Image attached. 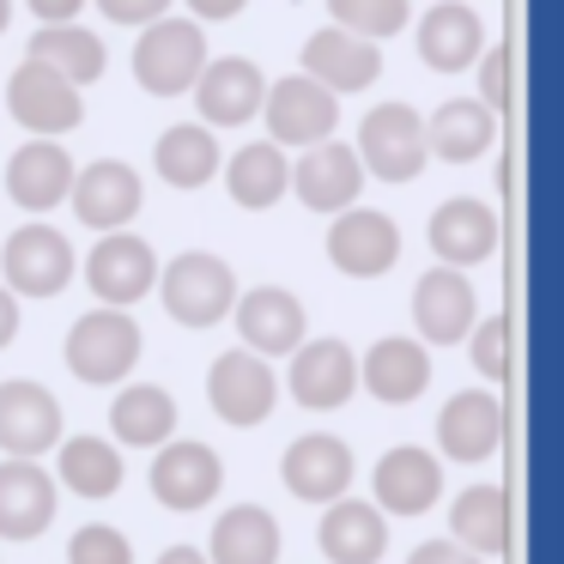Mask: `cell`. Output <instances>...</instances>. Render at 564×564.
<instances>
[{"label": "cell", "mask_w": 564, "mask_h": 564, "mask_svg": "<svg viewBox=\"0 0 564 564\" xmlns=\"http://www.w3.org/2000/svg\"><path fill=\"white\" fill-rule=\"evenodd\" d=\"M200 67H207V31L195 25V19H152V25H140V43H134V79L152 91V98H176V91H188L200 79Z\"/></svg>", "instance_id": "1"}, {"label": "cell", "mask_w": 564, "mask_h": 564, "mask_svg": "<svg viewBox=\"0 0 564 564\" xmlns=\"http://www.w3.org/2000/svg\"><path fill=\"white\" fill-rule=\"evenodd\" d=\"M159 292H164V310H171L183 328H213V322L237 304V273H231V261L213 256V249H183L176 261L159 268Z\"/></svg>", "instance_id": "2"}, {"label": "cell", "mask_w": 564, "mask_h": 564, "mask_svg": "<svg viewBox=\"0 0 564 564\" xmlns=\"http://www.w3.org/2000/svg\"><path fill=\"white\" fill-rule=\"evenodd\" d=\"M140 322L134 310H86V316L67 328V370L79 382H122L140 365Z\"/></svg>", "instance_id": "3"}, {"label": "cell", "mask_w": 564, "mask_h": 564, "mask_svg": "<svg viewBox=\"0 0 564 564\" xmlns=\"http://www.w3.org/2000/svg\"><path fill=\"white\" fill-rule=\"evenodd\" d=\"M358 171L382 176V183H413L425 171V122L413 104H370L358 122Z\"/></svg>", "instance_id": "4"}, {"label": "cell", "mask_w": 564, "mask_h": 564, "mask_svg": "<svg viewBox=\"0 0 564 564\" xmlns=\"http://www.w3.org/2000/svg\"><path fill=\"white\" fill-rule=\"evenodd\" d=\"M86 285L104 297V310H134L159 285V249L134 231H104L86 256Z\"/></svg>", "instance_id": "5"}, {"label": "cell", "mask_w": 564, "mask_h": 564, "mask_svg": "<svg viewBox=\"0 0 564 564\" xmlns=\"http://www.w3.org/2000/svg\"><path fill=\"white\" fill-rule=\"evenodd\" d=\"M261 116H268L273 147H322V140H334L340 98L322 91L316 79H304V74H285V79H273V91L261 98Z\"/></svg>", "instance_id": "6"}, {"label": "cell", "mask_w": 564, "mask_h": 564, "mask_svg": "<svg viewBox=\"0 0 564 564\" xmlns=\"http://www.w3.org/2000/svg\"><path fill=\"white\" fill-rule=\"evenodd\" d=\"M7 110L31 128V140H55V134H67V128L86 122L79 91L67 86L62 74H50L43 62H31V55L13 67V79H7Z\"/></svg>", "instance_id": "7"}, {"label": "cell", "mask_w": 564, "mask_h": 564, "mask_svg": "<svg viewBox=\"0 0 564 564\" xmlns=\"http://www.w3.org/2000/svg\"><path fill=\"white\" fill-rule=\"evenodd\" d=\"M55 443H62V401L31 377H7L0 382V449L13 462H37Z\"/></svg>", "instance_id": "8"}, {"label": "cell", "mask_w": 564, "mask_h": 564, "mask_svg": "<svg viewBox=\"0 0 564 564\" xmlns=\"http://www.w3.org/2000/svg\"><path fill=\"white\" fill-rule=\"evenodd\" d=\"M0 261H7V292H25V297H55L74 280V243L43 219L19 225L0 249Z\"/></svg>", "instance_id": "9"}, {"label": "cell", "mask_w": 564, "mask_h": 564, "mask_svg": "<svg viewBox=\"0 0 564 564\" xmlns=\"http://www.w3.org/2000/svg\"><path fill=\"white\" fill-rule=\"evenodd\" d=\"M273 394H280V382H273L268 358L243 352V346H231V352L213 358L207 401H213V413H219L225 425H261V419L273 413Z\"/></svg>", "instance_id": "10"}, {"label": "cell", "mask_w": 564, "mask_h": 564, "mask_svg": "<svg viewBox=\"0 0 564 564\" xmlns=\"http://www.w3.org/2000/svg\"><path fill=\"white\" fill-rule=\"evenodd\" d=\"M394 256H401V225L382 207H346L334 213L328 225V261L352 280H370V273H389Z\"/></svg>", "instance_id": "11"}, {"label": "cell", "mask_w": 564, "mask_h": 564, "mask_svg": "<svg viewBox=\"0 0 564 564\" xmlns=\"http://www.w3.org/2000/svg\"><path fill=\"white\" fill-rule=\"evenodd\" d=\"M352 474H358V462H352V449H346V437H328V431H304V437H292V449H285V462H280L285 491L304 498V503L346 498Z\"/></svg>", "instance_id": "12"}, {"label": "cell", "mask_w": 564, "mask_h": 564, "mask_svg": "<svg viewBox=\"0 0 564 564\" xmlns=\"http://www.w3.org/2000/svg\"><path fill=\"white\" fill-rule=\"evenodd\" d=\"M188 91L200 104V128H237L261 110L268 79H261V67L249 55H207V67H200V79Z\"/></svg>", "instance_id": "13"}, {"label": "cell", "mask_w": 564, "mask_h": 564, "mask_svg": "<svg viewBox=\"0 0 564 564\" xmlns=\"http://www.w3.org/2000/svg\"><path fill=\"white\" fill-rule=\"evenodd\" d=\"M285 389H292L297 406H310V413H328V406H346L358 389V358L346 340H334V334H322V340H304L292 352V377H285Z\"/></svg>", "instance_id": "14"}, {"label": "cell", "mask_w": 564, "mask_h": 564, "mask_svg": "<svg viewBox=\"0 0 564 564\" xmlns=\"http://www.w3.org/2000/svg\"><path fill=\"white\" fill-rule=\"evenodd\" d=\"M219 486H225V462L213 455V443H195V437L159 443V455H152V491H159L164 510H200V503H213Z\"/></svg>", "instance_id": "15"}, {"label": "cell", "mask_w": 564, "mask_h": 564, "mask_svg": "<svg viewBox=\"0 0 564 564\" xmlns=\"http://www.w3.org/2000/svg\"><path fill=\"white\" fill-rule=\"evenodd\" d=\"M67 207H74L79 225H91V231H122V225L140 213V171L128 159L86 164V171H74Z\"/></svg>", "instance_id": "16"}, {"label": "cell", "mask_w": 564, "mask_h": 564, "mask_svg": "<svg viewBox=\"0 0 564 564\" xmlns=\"http://www.w3.org/2000/svg\"><path fill=\"white\" fill-rule=\"evenodd\" d=\"M413 322H419V334H425L431 346L467 340V334H474V322H479L474 280H467V273H455V268L419 273V285H413Z\"/></svg>", "instance_id": "17"}, {"label": "cell", "mask_w": 564, "mask_h": 564, "mask_svg": "<svg viewBox=\"0 0 564 564\" xmlns=\"http://www.w3.org/2000/svg\"><path fill=\"white\" fill-rule=\"evenodd\" d=\"M425 237H431V249H437V268L462 273V268H474V261H486L491 249H498V213H491V200L449 195V200H437Z\"/></svg>", "instance_id": "18"}, {"label": "cell", "mask_w": 564, "mask_h": 564, "mask_svg": "<svg viewBox=\"0 0 564 564\" xmlns=\"http://www.w3.org/2000/svg\"><path fill=\"white\" fill-rule=\"evenodd\" d=\"M231 316H237V334H243V352H256V358H280L304 346V304L285 285L237 292Z\"/></svg>", "instance_id": "19"}, {"label": "cell", "mask_w": 564, "mask_h": 564, "mask_svg": "<svg viewBox=\"0 0 564 564\" xmlns=\"http://www.w3.org/2000/svg\"><path fill=\"white\" fill-rule=\"evenodd\" d=\"M377 74H382L377 43L352 37V31H340V25H322L304 37V79H316L334 98H340V91H365Z\"/></svg>", "instance_id": "20"}, {"label": "cell", "mask_w": 564, "mask_h": 564, "mask_svg": "<svg viewBox=\"0 0 564 564\" xmlns=\"http://www.w3.org/2000/svg\"><path fill=\"white\" fill-rule=\"evenodd\" d=\"M370 486H377V510L419 516V510H431V503L443 498V462L431 449H419V443H394V449L377 462Z\"/></svg>", "instance_id": "21"}, {"label": "cell", "mask_w": 564, "mask_h": 564, "mask_svg": "<svg viewBox=\"0 0 564 564\" xmlns=\"http://www.w3.org/2000/svg\"><path fill=\"white\" fill-rule=\"evenodd\" d=\"M437 443L455 462H486L503 443V401L491 389H462L437 413Z\"/></svg>", "instance_id": "22"}, {"label": "cell", "mask_w": 564, "mask_h": 564, "mask_svg": "<svg viewBox=\"0 0 564 564\" xmlns=\"http://www.w3.org/2000/svg\"><path fill=\"white\" fill-rule=\"evenodd\" d=\"M55 522V474L43 462H0V540H37Z\"/></svg>", "instance_id": "23"}, {"label": "cell", "mask_w": 564, "mask_h": 564, "mask_svg": "<svg viewBox=\"0 0 564 564\" xmlns=\"http://www.w3.org/2000/svg\"><path fill=\"white\" fill-rule=\"evenodd\" d=\"M358 183H365V171H358V152L346 147V140H322V147H310L304 159L292 164V183L297 200L316 213H346L358 200Z\"/></svg>", "instance_id": "24"}, {"label": "cell", "mask_w": 564, "mask_h": 564, "mask_svg": "<svg viewBox=\"0 0 564 564\" xmlns=\"http://www.w3.org/2000/svg\"><path fill=\"white\" fill-rule=\"evenodd\" d=\"M316 546H322V558H334V564H377L382 552H389V522H382V510L365 498H334L328 510H322Z\"/></svg>", "instance_id": "25"}, {"label": "cell", "mask_w": 564, "mask_h": 564, "mask_svg": "<svg viewBox=\"0 0 564 564\" xmlns=\"http://www.w3.org/2000/svg\"><path fill=\"white\" fill-rule=\"evenodd\" d=\"M479 50H486V25H479V13L467 0H437V7H425V19H419V55H425L437 74L474 67Z\"/></svg>", "instance_id": "26"}, {"label": "cell", "mask_w": 564, "mask_h": 564, "mask_svg": "<svg viewBox=\"0 0 564 564\" xmlns=\"http://www.w3.org/2000/svg\"><path fill=\"white\" fill-rule=\"evenodd\" d=\"M67 188H74V159H67L62 140H25L7 159V195L25 213H43L55 200H67Z\"/></svg>", "instance_id": "27"}, {"label": "cell", "mask_w": 564, "mask_h": 564, "mask_svg": "<svg viewBox=\"0 0 564 564\" xmlns=\"http://www.w3.org/2000/svg\"><path fill=\"white\" fill-rule=\"evenodd\" d=\"M358 382H365L377 401L406 406V401H419V394H425V382H431V352L419 340H406V334H389V340H377L365 352Z\"/></svg>", "instance_id": "28"}, {"label": "cell", "mask_w": 564, "mask_h": 564, "mask_svg": "<svg viewBox=\"0 0 564 564\" xmlns=\"http://www.w3.org/2000/svg\"><path fill=\"white\" fill-rule=\"evenodd\" d=\"M491 140H498V110H486L479 98H443L425 122V152H437L449 164L491 152Z\"/></svg>", "instance_id": "29"}, {"label": "cell", "mask_w": 564, "mask_h": 564, "mask_svg": "<svg viewBox=\"0 0 564 564\" xmlns=\"http://www.w3.org/2000/svg\"><path fill=\"white\" fill-rule=\"evenodd\" d=\"M207 564H280V522L261 503H231L207 534Z\"/></svg>", "instance_id": "30"}, {"label": "cell", "mask_w": 564, "mask_h": 564, "mask_svg": "<svg viewBox=\"0 0 564 564\" xmlns=\"http://www.w3.org/2000/svg\"><path fill=\"white\" fill-rule=\"evenodd\" d=\"M449 528H455V546H467L474 558L503 552L510 546V498H503V486H467L449 503Z\"/></svg>", "instance_id": "31"}, {"label": "cell", "mask_w": 564, "mask_h": 564, "mask_svg": "<svg viewBox=\"0 0 564 564\" xmlns=\"http://www.w3.org/2000/svg\"><path fill=\"white\" fill-rule=\"evenodd\" d=\"M110 425H116V437L134 443V449H159V443H171V431H176L171 389H159V382H128V389L110 401Z\"/></svg>", "instance_id": "32"}, {"label": "cell", "mask_w": 564, "mask_h": 564, "mask_svg": "<svg viewBox=\"0 0 564 564\" xmlns=\"http://www.w3.org/2000/svg\"><path fill=\"white\" fill-rule=\"evenodd\" d=\"M31 62H43L50 74H62L67 86H91V79L104 74V37L86 25H37V37H31Z\"/></svg>", "instance_id": "33"}, {"label": "cell", "mask_w": 564, "mask_h": 564, "mask_svg": "<svg viewBox=\"0 0 564 564\" xmlns=\"http://www.w3.org/2000/svg\"><path fill=\"white\" fill-rule=\"evenodd\" d=\"M285 183H292V164H285V152L273 140H249L225 164V188H231L237 207H273L285 195Z\"/></svg>", "instance_id": "34"}, {"label": "cell", "mask_w": 564, "mask_h": 564, "mask_svg": "<svg viewBox=\"0 0 564 564\" xmlns=\"http://www.w3.org/2000/svg\"><path fill=\"white\" fill-rule=\"evenodd\" d=\"M152 164H159L164 183L200 188L213 171H219V140H213V128H200V122H176V128H164V134H159Z\"/></svg>", "instance_id": "35"}, {"label": "cell", "mask_w": 564, "mask_h": 564, "mask_svg": "<svg viewBox=\"0 0 564 564\" xmlns=\"http://www.w3.org/2000/svg\"><path fill=\"white\" fill-rule=\"evenodd\" d=\"M62 449V462H55V474H62V486H74L79 498H110L116 486H122V449L104 437H62L55 443Z\"/></svg>", "instance_id": "36"}, {"label": "cell", "mask_w": 564, "mask_h": 564, "mask_svg": "<svg viewBox=\"0 0 564 564\" xmlns=\"http://www.w3.org/2000/svg\"><path fill=\"white\" fill-rule=\"evenodd\" d=\"M328 13L340 31L377 43V37H394L406 25V0H328Z\"/></svg>", "instance_id": "37"}, {"label": "cell", "mask_w": 564, "mask_h": 564, "mask_svg": "<svg viewBox=\"0 0 564 564\" xmlns=\"http://www.w3.org/2000/svg\"><path fill=\"white\" fill-rule=\"evenodd\" d=\"M67 564H134V546H128L122 528L86 522V528H74V540H67Z\"/></svg>", "instance_id": "38"}, {"label": "cell", "mask_w": 564, "mask_h": 564, "mask_svg": "<svg viewBox=\"0 0 564 564\" xmlns=\"http://www.w3.org/2000/svg\"><path fill=\"white\" fill-rule=\"evenodd\" d=\"M474 365L486 370V377H503V316L474 322Z\"/></svg>", "instance_id": "39"}, {"label": "cell", "mask_w": 564, "mask_h": 564, "mask_svg": "<svg viewBox=\"0 0 564 564\" xmlns=\"http://www.w3.org/2000/svg\"><path fill=\"white\" fill-rule=\"evenodd\" d=\"M503 55H510L503 43L479 50V86H486V91H479V104H486V110H498V104H503Z\"/></svg>", "instance_id": "40"}, {"label": "cell", "mask_w": 564, "mask_h": 564, "mask_svg": "<svg viewBox=\"0 0 564 564\" xmlns=\"http://www.w3.org/2000/svg\"><path fill=\"white\" fill-rule=\"evenodd\" d=\"M116 25H152V19L171 13V0H98Z\"/></svg>", "instance_id": "41"}, {"label": "cell", "mask_w": 564, "mask_h": 564, "mask_svg": "<svg viewBox=\"0 0 564 564\" xmlns=\"http://www.w3.org/2000/svg\"><path fill=\"white\" fill-rule=\"evenodd\" d=\"M406 564H486V558H474V552L455 546V540H419Z\"/></svg>", "instance_id": "42"}, {"label": "cell", "mask_w": 564, "mask_h": 564, "mask_svg": "<svg viewBox=\"0 0 564 564\" xmlns=\"http://www.w3.org/2000/svg\"><path fill=\"white\" fill-rule=\"evenodd\" d=\"M79 7H86V0H31V13H37L43 25H79Z\"/></svg>", "instance_id": "43"}, {"label": "cell", "mask_w": 564, "mask_h": 564, "mask_svg": "<svg viewBox=\"0 0 564 564\" xmlns=\"http://www.w3.org/2000/svg\"><path fill=\"white\" fill-rule=\"evenodd\" d=\"M188 7H195V25H200V19H237L249 0H188Z\"/></svg>", "instance_id": "44"}, {"label": "cell", "mask_w": 564, "mask_h": 564, "mask_svg": "<svg viewBox=\"0 0 564 564\" xmlns=\"http://www.w3.org/2000/svg\"><path fill=\"white\" fill-rule=\"evenodd\" d=\"M13 334H19V297L7 292V285H0V346L13 340Z\"/></svg>", "instance_id": "45"}, {"label": "cell", "mask_w": 564, "mask_h": 564, "mask_svg": "<svg viewBox=\"0 0 564 564\" xmlns=\"http://www.w3.org/2000/svg\"><path fill=\"white\" fill-rule=\"evenodd\" d=\"M159 564H207V552H195V546H171V552H159Z\"/></svg>", "instance_id": "46"}, {"label": "cell", "mask_w": 564, "mask_h": 564, "mask_svg": "<svg viewBox=\"0 0 564 564\" xmlns=\"http://www.w3.org/2000/svg\"><path fill=\"white\" fill-rule=\"evenodd\" d=\"M7 19H13V0H0V31H7Z\"/></svg>", "instance_id": "47"}]
</instances>
